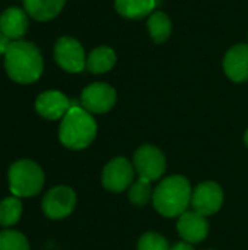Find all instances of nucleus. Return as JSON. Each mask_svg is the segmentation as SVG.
<instances>
[{"label":"nucleus","instance_id":"24","mask_svg":"<svg viewBox=\"0 0 248 250\" xmlns=\"http://www.w3.org/2000/svg\"><path fill=\"white\" fill-rule=\"evenodd\" d=\"M171 250H194V248L191 246V243H187V242H178V243H175Z\"/></svg>","mask_w":248,"mask_h":250},{"label":"nucleus","instance_id":"21","mask_svg":"<svg viewBox=\"0 0 248 250\" xmlns=\"http://www.w3.org/2000/svg\"><path fill=\"white\" fill-rule=\"evenodd\" d=\"M0 250H29V243L22 233L6 230L0 233Z\"/></svg>","mask_w":248,"mask_h":250},{"label":"nucleus","instance_id":"1","mask_svg":"<svg viewBox=\"0 0 248 250\" xmlns=\"http://www.w3.org/2000/svg\"><path fill=\"white\" fill-rule=\"evenodd\" d=\"M7 76L22 85L37 82L44 72V59L39 48L29 41H12L4 54Z\"/></svg>","mask_w":248,"mask_h":250},{"label":"nucleus","instance_id":"12","mask_svg":"<svg viewBox=\"0 0 248 250\" xmlns=\"http://www.w3.org/2000/svg\"><path fill=\"white\" fill-rule=\"evenodd\" d=\"M177 231L180 237L187 243H200L209 234V223L206 217L197 214L196 211H186L178 217Z\"/></svg>","mask_w":248,"mask_h":250},{"label":"nucleus","instance_id":"17","mask_svg":"<svg viewBox=\"0 0 248 250\" xmlns=\"http://www.w3.org/2000/svg\"><path fill=\"white\" fill-rule=\"evenodd\" d=\"M159 1L158 0H115V10L127 19H140L152 13Z\"/></svg>","mask_w":248,"mask_h":250},{"label":"nucleus","instance_id":"10","mask_svg":"<svg viewBox=\"0 0 248 250\" xmlns=\"http://www.w3.org/2000/svg\"><path fill=\"white\" fill-rule=\"evenodd\" d=\"M76 207V193L67 186L53 188L42 199V211L51 220L69 217Z\"/></svg>","mask_w":248,"mask_h":250},{"label":"nucleus","instance_id":"5","mask_svg":"<svg viewBox=\"0 0 248 250\" xmlns=\"http://www.w3.org/2000/svg\"><path fill=\"white\" fill-rule=\"evenodd\" d=\"M133 167L139 177L155 182L164 176L167 170V158L158 146L146 144L136 149L133 155Z\"/></svg>","mask_w":248,"mask_h":250},{"label":"nucleus","instance_id":"2","mask_svg":"<svg viewBox=\"0 0 248 250\" xmlns=\"http://www.w3.org/2000/svg\"><path fill=\"white\" fill-rule=\"evenodd\" d=\"M191 186L184 176H170L159 182L153 190V208L167 218H177L191 205Z\"/></svg>","mask_w":248,"mask_h":250},{"label":"nucleus","instance_id":"15","mask_svg":"<svg viewBox=\"0 0 248 250\" xmlns=\"http://www.w3.org/2000/svg\"><path fill=\"white\" fill-rule=\"evenodd\" d=\"M25 12L35 21L54 19L64 7L66 0H22Z\"/></svg>","mask_w":248,"mask_h":250},{"label":"nucleus","instance_id":"18","mask_svg":"<svg viewBox=\"0 0 248 250\" xmlns=\"http://www.w3.org/2000/svg\"><path fill=\"white\" fill-rule=\"evenodd\" d=\"M148 31H149L151 38L155 42H158V44L165 42L170 38L171 31H172V25H171L170 18L164 12L151 13L149 19H148Z\"/></svg>","mask_w":248,"mask_h":250},{"label":"nucleus","instance_id":"9","mask_svg":"<svg viewBox=\"0 0 248 250\" xmlns=\"http://www.w3.org/2000/svg\"><path fill=\"white\" fill-rule=\"evenodd\" d=\"M224 205V190L216 182H203L191 193L193 211L203 217L215 215Z\"/></svg>","mask_w":248,"mask_h":250},{"label":"nucleus","instance_id":"19","mask_svg":"<svg viewBox=\"0 0 248 250\" xmlns=\"http://www.w3.org/2000/svg\"><path fill=\"white\" fill-rule=\"evenodd\" d=\"M153 188H152V182L139 177V180H136L130 188H129V201L134 205V207H145L148 205L152 198H153Z\"/></svg>","mask_w":248,"mask_h":250},{"label":"nucleus","instance_id":"3","mask_svg":"<svg viewBox=\"0 0 248 250\" xmlns=\"http://www.w3.org/2000/svg\"><path fill=\"white\" fill-rule=\"evenodd\" d=\"M98 126L91 113L83 107L73 104L66 116L61 119L58 138L69 149H83L89 146L96 138Z\"/></svg>","mask_w":248,"mask_h":250},{"label":"nucleus","instance_id":"23","mask_svg":"<svg viewBox=\"0 0 248 250\" xmlns=\"http://www.w3.org/2000/svg\"><path fill=\"white\" fill-rule=\"evenodd\" d=\"M10 42H12V40L7 38V37L0 31V56H4V54H6V51H7Z\"/></svg>","mask_w":248,"mask_h":250},{"label":"nucleus","instance_id":"22","mask_svg":"<svg viewBox=\"0 0 248 250\" xmlns=\"http://www.w3.org/2000/svg\"><path fill=\"white\" fill-rule=\"evenodd\" d=\"M137 250H171V248L164 236L155 231H149L139 239Z\"/></svg>","mask_w":248,"mask_h":250},{"label":"nucleus","instance_id":"7","mask_svg":"<svg viewBox=\"0 0 248 250\" xmlns=\"http://www.w3.org/2000/svg\"><path fill=\"white\" fill-rule=\"evenodd\" d=\"M54 59L57 64L69 73H79L86 67L85 50L82 44L72 37H61L56 41Z\"/></svg>","mask_w":248,"mask_h":250},{"label":"nucleus","instance_id":"20","mask_svg":"<svg viewBox=\"0 0 248 250\" xmlns=\"http://www.w3.org/2000/svg\"><path fill=\"white\" fill-rule=\"evenodd\" d=\"M22 215V204L16 196L6 198L0 202V226L10 227L19 221Z\"/></svg>","mask_w":248,"mask_h":250},{"label":"nucleus","instance_id":"8","mask_svg":"<svg viewBox=\"0 0 248 250\" xmlns=\"http://www.w3.org/2000/svg\"><path fill=\"white\" fill-rule=\"evenodd\" d=\"M115 101V89L104 82L91 83L80 94V105L91 114H102L110 111Z\"/></svg>","mask_w":248,"mask_h":250},{"label":"nucleus","instance_id":"26","mask_svg":"<svg viewBox=\"0 0 248 250\" xmlns=\"http://www.w3.org/2000/svg\"><path fill=\"white\" fill-rule=\"evenodd\" d=\"M212 250H215V249H212Z\"/></svg>","mask_w":248,"mask_h":250},{"label":"nucleus","instance_id":"13","mask_svg":"<svg viewBox=\"0 0 248 250\" xmlns=\"http://www.w3.org/2000/svg\"><path fill=\"white\" fill-rule=\"evenodd\" d=\"M29 15L18 6L7 7L0 16V31L12 41L22 40L29 26Z\"/></svg>","mask_w":248,"mask_h":250},{"label":"nucleus","instance_id":"11","mask_svg":"<svg viewBox=\"0 0 248 250\" xmlns=\"http://www.w3.org/2000/svg\"><path fill=\"white\" fill-rule=\"evenodd\" d=\"M73 104L60 91L51 89L38 95L35 101V110L39 116L48 120H58L66 116Z\"/></svg>","mask_w":248,"mask_h":250},{"label":"nucleus","instance_id":"4","mask_svg":"<svg viewBox=\"0 0 248 250\" xmlns=\"http://www.w3.org/2000/svg\"><path fill=\"white\" fill-rule=\"evenodd\" d=\"M44 186L42 168L31 161L20 160L9 168V188L16 198H29L37 195Z\"/></svg>","mask_w":248,"mask_h":250},{"label":"nucleus","instance_id":"25","mask_svg":"<svg viewBox=\"0 0 248 250\" xmlns=\"http://www.w3.org/2000/svg\"><path fill=\"white\" fill-rule=\"evenodd\" d=\"M244 144L247 145V148H248V129L246 130V133H244Z\"/></svg>","mask_w":248,"mask_h":250},{"label":"nucleus","instance_id":"14","mask_svg":"<svg viewBox=\"0 0 248 250\" xmlns=\"http://www.w3.org/2000/svg\"><path fill=\"white\" fill-rule=\"evenodd\" d=\"M224 70L234 82L248 81V44L231 47L224 59Z\"/></svg>","mask_w":248,"mask_h":250},{"label":"nucleus","instance_id":"6","mask_svg":"<svg viewBox=\"0 0 248 250\" xmlns=\"http://www.w3.org/2000/svg\"><path fill=\"white\" fill-rule=\"evenodd\" d=\"M134 174L133 163L126 157H115L102 170V186L113 193L126 192L134 183Z\"/></svg>","mask_w":248,"mask_h":250},{"label":"nucleus","instance_id":"16","mask_svg":"<svg viewBox=\"0 0 248 250\" xmlns=\"http://www.w3.org/2000/svg\"><path fill=\"white\" fill-rule=\"evenodd\" d=\"M115 60L117 57H115L114 50L107 45H101L92 50L91 54L86 57V69L95 75L105 73L113 69V66L115 64Z\"/></svg>","mask_w":248,"mask_h":250}]
</instances>
